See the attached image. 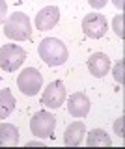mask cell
<instances>
[{
    "label": "cell",
    "instance_id": "20",
    "mask_svg": "<svg viewBox=\"0 0 125 149\" xmlns=\"http://www.w3.org/2000/svg\"><path fill=\"white\" fill-rule=\"evenodd\" d=\"M112 2H114V6L118 9H123V0H112Z\"/></svg>",
    "mask_w": 125,
    "mask_h": 149
},
{
    "label": "cell",
    "instance_id": "15",
    "mask_svg": "<svg viewBox=\"0 0 125 149\" xmlns=\"http://www.w3.org/2000/svg\"><path fill=\"white\" fill-rule=\"evenodd\" d=\"M112 26H114V32L118 34V37H123V15H116L114 21H112Z\"/></svg>",
    "mask_w": 125,
    "mask_h": 149
},
{
    "label": "cell",
    "instance_id": "13",
    "mask_svg": "<svg viewBox=\"0 0 125 149\" xmlns=\"http://www.w3.org/2000/svg\"><path fill=\"white\" fill-rule=\"evenodd\" d=\"M86 143L90 147H103V146H112V140L108 138V134L101 129H94L88 132V138H86Z\"/></svg>",
    "mask_w": 125,
    "mask_h": 149
},
{
    "label": "cell",
    "instance_id": "3",
    "mask_svg": "<svg viewBox=\"0 0 125 149\" xmlns=\"http://www.w3.org/2000/svg\"><path fill=\"white\" fill-rule=\"evenodd\" d=\"M26 60V50L19 45H4L0 47V67L4 71H17Z\"/></svg>",
    "mask_w": 125,
    "mask_h": 149
},
{
    "label": "cell",
    "instance_id": "8",
    "mask_svg": "<svg viewBox=\"0 0 125 149\" xmlns=\"http://www.w3.org/2000/svg\"><path fill=\"white\" fill-rule=\"evenodd\" d=\"M60 21V9L56 6H47L36 15V26L38 30L45 32V30H52Z\"/></svg>",
    "mask_w": 125,
    "mask_h": 149
},
{
    "label": "cell",
    "instance_id": "7",
    "mask_svg": "<svg viewBox=\"0 0 125 149\" xmlns=\"http://www.w3.org/2000/svg\"><path fill=\"white\" fill-rule=\"evenodd\" d=\"M82 30L88 37L91 39H99L106 34V19L105 15H99V13H88V15L82 19Z\"/></svg>",
    "mask_w": 125,
    "mask_h": 149
},
{
    "label": "cell",
    "instance_id": "14",
    "mask_svg": "<svg viewBox=\"0 0 125 149\" xmlns=\"http://www.w3.org/2000/svg\"><path fill=\"white\" fill-rule=\"evenodd\" d=\"M13 108H15V97L11 95L10 90H2L0 91V119L10 118Z\"/></svg>",
    "mask_w": 125,
    "mask_h": 149
},
{
    "label": "cell",
    "instance_id": "4",
    "mask_svg": "<svg viewBox=\"0 0 125 149\" xmlns=\"http://www.w3.org/2000/svg\"><path fill=\"white\" fill-rule=\"evenodd\" d=\"M54 127H56L54 114L45 110L34 114V118L30 119V130L38 138H54Z\"/></svg>",
    "mask_w": 125,
    "mask_h": 149
},
{
    "label": "cell",
    "instance_id": "18",
    "mask_svg": "<svg viewBox=\"0 0 125 149\" xmlns=\"http://www.w3.org/2000/svg\"><path fill=\"white\" fill-rule=\"evenodd\" d=\"M88 2H90V6L94 9H101V8H105L106 0H88Z\"/></svg>",
    "mask_w": 125,
    "mask_h": 149
},
{
    "label": "cell",
    "instance_id": "10",
    "mask_svg": "<svg viewBox=\"0 0 125 149\" xmlns=\"http://www.w3.org/2000/svg\"><path fill=\"white\" fill-rule=\"evenodd\" d=\"M84 136H86V125L82 121H73L64 132V143L69 147H77L84 142Z\"/></svg>",
    "mask_w": 125,
    "mask_h": 149
},
{
    "label": "cell",
    "instance_id": "17",
    "mask_svg": "<svg viewBox=\"0 0 125 149\" xmlns=\"http://www.w3.org/2000/svg\"><path fill=\"white\" fill-rule=\"evenodd\" d=\"M6 15H8V4L4 0H0V24L6 21Z\"/></svg>",
    "mask_w": 125,
    "mask_h": 149
},
{
    "label": "cell",
    "instance_id": "19",
    "mask_svg": "<svg viewBox=\"0 0 125 149\" xmlns=\"http://www.w3.org/2000/svg\"><path fill=\"white\" fill-rule=\"evenodd\" d=\"M122 123H123V118H119L118 121H116V125H114V130L118 134H123V130H122Z\"/></svg>",
    "mask_w": 125,
    "mask_h": 149
},
{
    "label": "cell",
    "instance_id": "1",
    "mask_svg": "<svg viewBox=\"0 0 125 149\" xmlns=\"http://www.w3.org/2000/svg\"><path fill=\"white\" fill-rule=\"evenodd\" d=\"M38 52L41 56V60L47 65H50V67L66 63V60L69 56L67 47L60 39H56V37H47V39H43L38 47Z\"/></svg>",
    "mask_w": 125,
    "mask_h": 149
},
{
    "label": "cell",
    "instance_id": "2",
    "mask_svg": "<svg viewBox=\"0 0 125 149\" xmlns=\"http://www.w3.org/2000/svg\"><path fill=\"white\" fill-rule=\"evenodd\" d=\"M4 34L13 41H26L32 37V26L28 15L17 11L4 21Z\"/></svg>",
    "mask_w": 125,
    "mask_h": 149
},
{
    "label": "cell",
    "instance_id": "5",
    "mask_svg": "<svg viewBox=\"0 0 125 149\" xmlns=\"http://www.w3.org/2000/svg\"><path fill=\"white\" fill-rule=\"evenodd\" d=\"M41 84H43V77H41V73L36 67L24 69V71L19 74V78H17L19 90L24 93V95H28V97L38 95L39 90H41Z\"/></svg>",
    "mask_w": 125,
    "mask_h": 149
},
{
    "label": "cell",
    "instance_id": "16",
    "mask_svg": "<svg viewBox=\"0 0 125 149\" xmlns=\"http://www.w3.org/2000/svg\"><path fill=\"white\" fill-rule=\"evenodd\" d=\"M114 78H116L119 84H123V62H119V63L114 67Z\"/></svg>",
    "mask_w": 125,
    "mask_h": 149
},
{
    "label": "cell",
    "instance_id": "6",
    "mask_svg": "<svg viewBox=\"0 0 125 149\" xmlns=\"http://www.w3.org/2000/svg\"><path fill=\"white\" fill-rule=\"evenodd\" d=\"M66 101V86H64L62 80H54L50 82L43 91V97H41V104H45L50 110H56L64 104Z\"/></svg>",
    "mask_w": 125,
    "mask_h": 149
},
{
    "label": "cell",
    "instance_id": "12",
    "mask_svg": "<svg viewBox=\"0 0 125 149\" xmlns=\"http://www.w3.org/2000/svg\"><path fill=\"white\" fill-rule=\"evenodd\" d=\"M19 143V129L11 123L0 125V147H13Z\"/></svg>",
    "mask_w": 125,
    "mask_h": 149
},
{
    "label": "cell",
    "instance_id": "9",
    "mask_svg": "<svg viewBox=\"0 0 125 149\" xmlns=\"http://www.w3.org/2000/svg\"><path fill=\"white\" fill-rule=\"evenodd\" d=\"M67 112L73 116V118H84L90 112V99L86 97V93L77 91L69 97L67 101Z\"/></svg>",
    "mask_w": 125,
    "mask_h": 149
},
{
    "label": "cell",
    "instance_id": "11",
    "mask_svg": "<svg viewBox=\"0 0 125 149\" xmlns=\"http://www.w3.org/2000/svg\"><path fill=\"white\" fill-rule=\"evenodd\" d=\"M110 69V60L108 56L103 52H94L88 58V71H90L94 77L97 78H103Z\"/></svg>",
    "mask_w": 125,
    "mask_h": 149
}]
</instances>
